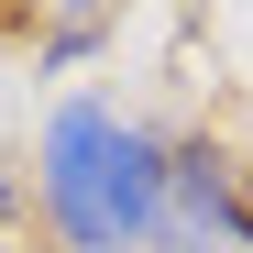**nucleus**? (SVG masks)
Listing matches in <instances>:
<instances>
[{"label": "nucleus", "mask_w": 253, "mask_h": 253, "mask_svg": "<svg viewBox=\"0 0 253 253\" xmlns=\"http://www.w3.org/2000/svg\"><path fill=\"white\" fill-rule=\"evenodd\" d=\"M209 231H242V209L220 198V176H209V154H176L165 165V242H209Z\"/></svg>", "instance_id": "2"}, {"label": "nucleus", "mask_w": 253, "mask_h": 253, "mask_svg": "<svg viewBox=\"0 0 253 253\" xmlns=\"http://www.w3.org/2000/svg\"><path fill=\"white\" fill-rule=\"evenodd\" d=\"M44 198L77 253H132V242H165V165L143 132H121L110 110H55L44 132Z\"/></svg>", "instance_id": "1"}]
</instances>
